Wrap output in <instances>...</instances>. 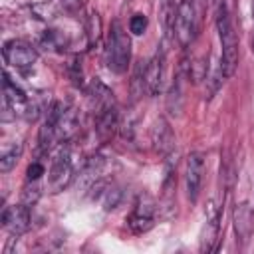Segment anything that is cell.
<instances>
[{
	"label": "cell",
	"mask_w": 254,
	"mask_h": 254,
	"mask_svg": "<svg viewBox=\"0 0 254 254\" xmlns=\"http://www.w3.org/2000/svg\"><path fill=\"white\" fill-rule=\"evenodd\" d=\"M214 22L220 40V71L224 73V77H230L238 65V36L224 2H218Z\"/></svg>",
	"instance_id": "6da1fadb"
},
{
	"label": "cell",
	"mask_w": 254,
	"mask_h": 254,
	"mask_svg": "<svg viewBox=\"0 0 254 254\" xmlns=\"http://www.w3.org/2000/svg\"><path fill=\"white\" fill-rule=\"evenodd\" d=\"M131 60V40L123 26L115 20L105 42V64L113 73H125Z\"/></svg>",
	"instance_id": "7a4b0ae2"
},
{
	"label": "cell",
	"mask_w": 254,
	"mask_h": 254,
	"mask_svg": "<svg viewBox=\"0 0 254 254\" xmlns=\"http://www.w3.org/2000/svg\"><path fill=\"white\" fill-rule=\"evenodd\" d=\"M198 30V16L194 0H181L177 6V18H175V36L181 46H190L196 38Z\"/></svg>",
	"instance_id": "3957f363"
},
{
	"label": "cell",
	"mask_w": 254,
	"mask_h": 254,
	"mask_svg": "<svg viewBox=\"0 0 254 254\" xmlns=\"http://www.w3.org/2000/svg\"><path fill=\"white\" fill-rule=\"evenodd\" d=\"M73 179V155L69 147H60L58 153L52 159V167H50V179H48V187L52 192H60L64 190Z\"/></svg>",
	"instance_id": "277c9868"
},
{
	"label": "cell",
	"mask_w": 254,
	"mask_h": 254,
	"mask_svg": "<svg viewBox=\"0 0 254 254\" xmlns=\"http://www.w3.org/2000/svg\"><path fill=\"white\" fill-rule=\"evenodd\" d=\"M2 54H4L6 64H10L12 67H16L18 71H24V73L30 71L38 62V52L22 40L6 42L4 48H2Z\"/></svg>",
	"instance_id": "5b68a950"
},
{
	"label": "cell",
	"mask_w": 254,
	"mask_h": 254,
	"mask_svg": "<svg viewBox=\"0 0 254 254\" xmlns=\"http://www.w3.org/2000/svg\"><path fill=\"white\" fill-rule=\"evenodd\" d=\"M127 224L135 234H143L155 224V202L147 194H141L137 198L131 214L127 216Z\"/></svg>",
	"instance_id": "8992f818"
},
{
	"label": "cell",
	"mask_w": 254,
	"mask_h": 254,
	"mask_svg": "<svg viewBox=\"0 0 254 254\" xmlns=\"http://www.w3.org/2000/svg\"><path fill=\"white\" fill-rule=\"evenodd\" d=\"M165 71H167V64H165V50H157L155 56L143 65V85L145 91L151 95H157L165 83Z\"/></svg>",
	"instance_id": "52a82bcc"
},
{
	"label": "cell",
	"mask_w": 254,
	"mask_h": 254,
	"mask_svg": "<svg viewBox=\"0 0 254 254\" xmlns=\"http://www.w3.org/2000/svg\"><path fill=\"white\" fill-rule=\"evenodd\" d=\"M202 175H204V155L190 153L187 157V171H185V187H187V196L190 202H196L200 194Z\"/></svg>",
	"instance_id": "ba28073f"
},
{
	"label": "cell",
	"mask_w": 254,
	"mask_h": 254,
	"mask_svg": "<svg viewBox=\"0 0 254 254\" xmlns=\"http://www.w3.org/2000/svg\"><path fill=\"white\" fill-rule=\"evenodd\" d=\"M2 226L12 236H22L30 228V210L24 204L6 206L2 212Z\"/></svg>",
	"instance_id": "9c48e42d"
},
{
	"label": "cell",
	"mask_w": 254,
	"mask_h": 254,
	"mask_svg": "<svg viewBox=\"0 0 254 254\" xmlns=\"http://www.w3.org/2000/svg\"><path fill=\"white\" fill-rule=\"evenodd\" d=\"M250 220H252V212L246 204H240L236 206V212H234V226H236V234L238 238L246 240L248 232H250Z\"/></svg>",
	"instance_id": "30bf717a"
},
{
	"label": "cell",
	"mask_w": 254,
	"mask_h": 254,
	"mask_svg": "<svg viewBox=\"0 0 254 254\" xmlns=\"http://www.w3.org/2000/svg\"><path fill=\"white\" fill-rule=\"evenodd\" d=\"M20 155H22V145L20 143H14L12 147H6L2 151V155H0V171L2 173L12 171L16 167V163H18Z\"/></svg>",
	"instance_id": "8fae6325"
},
{
	"label": "cell",
	"mask_w": 254,
	"mask_h": 254,
	"mask_svg": "<svg viewBox=\"0 0 254 254\" xmlns=\"http://www.w3.org/2000/svg\"><path fill=\"white\" fill-rule=\"evenodd\" d=\"M147 24H149V20H147L145 14H133L131 20H129V30H131L135 36H141V34H145Z\"/></svg>",
	"instance_id": "7c38bea8"
},
{
	"label": "cell",
	"mask_w": 254,
	"mask_h": 254,
	"mask_svg": "<svg viewBox=\"0 0 254 254\" xmlns=\"http://www.w3.org/2000/svg\"><path fill=\"white\" fill-rule=\"evenodd\" d=\"M44 44L46 46H50V48H62V46H65V40H64V36L60 34V32H56V30H48L46 34H44Z\"/></svg>",
	"instance_id": "4fadbf2b"
},
{
	"label": "cell",
	"mask_w": 254,
	"mask_h": 254,
	"mask_svg": "<svg viewBox=\"0 0 254 254\" xmlns=\"http://www.w3.org/2000/svg\"><path fill=\"white\" fill-rule=\"evenodd\" d=\"M44 173H46V167H44L40 161H34V163L28 167V171H26L28 181H38V179H40Z\"/></svg>",
	"instance_id": "5bb4252c"
},
{
	"label": "cell",
	"mask_w": 254,
	"mask_h": 254,
	"mask_svg": "<svg viewBox=\"0 0 254 254\" xmlns=\"http://www.w3.org/2000/svg\"><path fill=\"white\" fill-rule=\"evenodd\" d=\"M252 20H254V0H252ZM252 46H254V40H252Z\"/></svg>",
	"instance_id": "9a60e30c"
}]
</instances>
